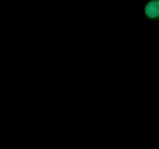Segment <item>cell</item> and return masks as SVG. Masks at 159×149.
<instances>
[{"label": "cell", "mask_w": 159, "mask_h": 149, "mask_svg": "<svg viewBox=\"0 0 159 149\" xmlns=\"http://www.w3.org/2000/svg\"><path fill=\"white\" fill-rule=\"evenodd\" d=\"M143 16L150 21H159V0H148L144 3Z\"/></svg>", "instance_id": "cell-1"}]
</instances>
